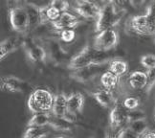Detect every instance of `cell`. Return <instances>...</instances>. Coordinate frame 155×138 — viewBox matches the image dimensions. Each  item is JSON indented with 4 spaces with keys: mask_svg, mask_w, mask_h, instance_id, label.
<instances>
[{
    "mask_svg": "<svg viewBox=\"0 0 155 138\" xmlns=\"http://www.w3.org/2000/svg\"><path fill=\"white\" fill-rule=\"evenodd\" d=\"M142 137H146V138H150V137H155V130H148L146 133L142 135Z\"/></svg>",
    "mask_w": 155,
    "mask_h": 138,
    "instance_id": "36",
    "label": "cell"
},
{
    "mask_svg": "<svg viewBox=\"0 0 155 138\" xmlns=\"http://www.w3.org/2000/svg\"><path fill=\"white\" fill-rule=\"evenodd\" d=\"M128 26L131 31L139 35H155V24L148 19L146 14L131 17Z\"/></svg>",
    "mask_w": 155,
    "mask_h": 138,
    "instance_id": "6",
    "label": "cell"
},
{
    "mask_svg": "<svg viewBox=\"0 0 155 138\" xmlns=\"http://www.w3.org/2000/svg\"><path fill=\"white\" fill-rule=\"evenodd\" d=\"M103 65H89L86 67H82L77 70H73V73L71 74V78L74 79L75 81L79 82H87L93 80L94 78H96L98 76L101 71H102Z\"/></svg>",
    "mask_w": 155,
    "mask_h": 138,
    "instance_id": "11",
    "label": "cell"
},
{
    "mask_svg": "<svg viewBox=\"0 0 155 138\" xmlns=\"http://www.w3.org/2000/svg\"><path fill=\"white\" fill-rule=\"evenodd\" d=\"M147 0H132V4L135 5H142L144 2H146Z\"/></svg>",
    "mask_w": 155,
    "mask_h": 138,
    "instance_id": "37",
    "label": "cell"
},
{
    "mask_svg": "<svg viewBox=\"0 0 155 138\" xmlns=\"http://www.w3.org/2000/svg\"><path fill=\"white\" fill-rule=\"evenodd\" d=\"M128 63L127 61L122 59H111L108 64V70L113 72L114 74H116L119 77H122L124 75L127 74V72L128 71Z\"/></svg>",
    "mask_w": 155,
    "mask_h": 138,
    "instance_id": "22",
    "label": "cell"
},
{
    "mask_svg": "<svg viewBox=\"0 0 155 138\" xmlns=\"http://www.w3.org/2000/svg\"><path fill=\"white\" fill-rule=\"evenodd\" d=\"M85 98L82 93L75 92L67 96V110L78 114L82 111L83 106H84Z\"/></svg>",
    "mask_w": 155,
    "mask_h": 138,
    "instance_id": "16",
    "label": "cell"
},
{
    "mask_svg": "<svg viewBox=\"0 0 155 138\" xmlns=\"http://www.w3.org/2000/svg\"><path fill=\"white\" fill-rule=\"evenodd\" d=\"M91 95L101 106L104 107V109L112 107L116 103V99L112 93V90H108V89L104 88V89H101V90L94 91L91 93Z\"/></svg>",
    "mask_w": 155,
    "mask_h": 138,
    "instance_id": "15",
    "label": "cell"
},
{
    "mask_svg": "<svg viewBox=\"0 0 155 138\" xmlns=\"http://www.w3.org/2000/svg\"><path fill=\"white\" fill-rule=\"evenodd\" d=\"M116 137H119V138H138L140 136L136 133H134L128 126H127V127H124L121 130H119V133L116 134Z\"/></svg>",
    "mask_w": 155,
    "mask_h": 138,
    "instance_id": "32",
    "label": "cell"
},
{
    "mask_svg": "<svg viewBox=\"0 0 155 138\" xmlns=\"http://www.w3.org/2000/svg\"><path fill=\"white\" fill-rule=\"evenodd\" d=\"M128 110L124 106L123 103L116 101L109 113V124L112 130H119L128 123Z\"/></svg>",
    "mask_w": 155,
    "mask_h": 138,
    "instance_id": "7",
    "label": "cell"
},
{
    "mask_svg": "<svg viewBox=\"0 0 155 138\" xmlns=\"http://www.w3.org/2000/svg\"><path fill=\"white\" fill-rule=\"evenodd\" d=\"M0 88L6 93H23L28 88V82L15 76H4L0 80Z\"/></svg>",
    "mask_w": 155,
    "mask_h": 138,
    "instance_id": "9",
    "label": "cell"
},
{
    "mask_svg": "<svg viewBox=\"0 0 155 138\" xmlns=\"http://www.w3.org/2000/svg\"><path fill=\"white\" fill-rule=\"evenodd\" d=\"M49 5L61 12V13L67 12L70 8V4L67 0H52Z\"/></svg>",
    "mask_w": 155,
    "mask_h": 138,
    "instance_id": "31",
    "label": "cell"
},
{
    "mask_svg": "<svg viewBox=\"0 0 155 138\" xmlns=\"http://www.w3.org/2000/svg\"><path fill=\"white\" fill-rule=\"evenodd\" d=\"M73 124L63 116H56L54 114L51 115L49 122L50 127L58 131H70L73 128Z\"/></svg>",
    "mask_w": 155,
    "mask_h": 138,
    "instance_id": "20",
    "label": "cell"
},
{
    "mask_svg": "<svg viewBox=\"0 0 155 138\" xmlns=\"http://www.w3.org/2000/svg\"><path fill=\"white\" fill-rule=\"evenodd\" d=\"M81 21L78 19V17L72 14L68 13L67 12H64V13H61V16L56 21L51 22L52 27L58 30V31H61V30L64 29H70V28H75L77 25H79Z\"/></svg>",
    "mask_w": 155,
    "mask_h": 138,
    "instance_id": "14",
    "label": "cell"
},
{
    "mask_svg": "<svg viewBox=\"0 0 155 138\" xmlns=\"http://www.w3.org/2000/svg\"><path fill=\"white\" fill-rule=\"evenodd\" d=\"M111 58L106 52H101L96 50L93 46L86 45L83 49L74 56L68 62V68L70 70H77L89 65H102L109 63Z\"/></svg>",
    "mask_w": 155,
    "mask_h": 138,
    "instance_id": "1",
    "label": "cell"
},
{
    "mask_svg": "<svg viewBox=\"0 0 155 138\" xmlns=\"http://www.w3.org/2000/svg\"><path fill=\"white\" fill-rule=\"evenodd\" d=\"M147 73L145 71L136 70L132 72L127 78V82L129 86L135 89V90H141V89H145L147 86Z\"/></svg>",
    "mask_w": 155,
    "mask_h": 138,
    "instance_id": "17",
    "label": "cell"
},
{
    "mask_svg": "<svg viewBox=\"0 0 155 138\" xmlns=\"http://www.w3.org/2000/svg\"><path fill=\"white\" fill-rule=\"evenodd\" d=\"M110 2H112L116 7H121L124 8L127 6L128 4H132V0H109Z\"/></svg>",
    "mask_w": 155,
    "mask_h": 138,
    "instance_id": "35",
    "label": "cell"
},
{
    "mask_svg": "<svg viewBox=\"0 0 155 138\" xmlns=\"http://www.w3.org/2000/svg\"><path fill=\"white\" fill-rule=\"evenodd\" d=\"M40 13L43 24L46 22L51 23L53 21H56L61 15V12H59L50 5L46 6V7H40Z\"/></svg>",
    "mask_w": 155,
    "mask_h": 138,
    "instance_id": "24",
    "label": "cell"
},
{
    "mask_svg": "<svg viewBox=\"0 0 155 138\" xmlns=\"http://www.w3.org/2000/svg\"><path fill=\"white\" fill-rule=\"evenodd\" d=\"M119 78L120 77L107 69L106 71L103 72V74L101 75V85L105 89L113 90L119 85Z\"/></svg>",
    "mask_w": 155,
    "mask_h": 138,
    "instance_id": "21",
    "label": "cell"
},
{
    "mask_svg": "<svg viewBox=\"0 0 155 138\" xmlns=\"http://www.w3.org/2000/svg\"><path fill=\"white\" fill-rule=\"evenodd\" d=\"M92 1H94V2L98 3V2H100V1H103V0H92Z\"/></svg>",
    "mask_w": 155,
    "mask_h": 138,
    "instance_id": "39",
    "label": "cell"
},
{
    "mask_svg": "<svg viewBox=\"0 0 155 138\" xmlns=\"http://www.w3.org/2000/svg\"><path fill=\"white\" fill-rule=\"evenodd\" d=\"M67 111V96L64 93L55 95L52 113L56 116H63Z\"/></svg>",
    "mask_w": 155,
    "mask_h": 138,
    "instance_id": "19",
    "label": "cell"
},
{
    "mask_svg": "<svg viewBox=\"0 0 155 138\" xmlns=\"http://www.w3.org/2000/svg\"><path fill=\"white\" fill-rule=\"evenodd\" d=\"M54 98L51 91L46 88H37L29 96L28 107L33 114L37 112H50L54 104Z\"/></svg>",
    "mask_w": 155,
    "mask_h": 138,
    "instance_id": "3",
    "label": "cell"
},
{
    "mask_svg": "<svg viewBox=\"0 0 155 138\" xmlns=\"http://www.w3.org/2000/svg\"><path fill=\"white\" fill-rule=\"evenodd\" d=\"M25 39L19 37H10L5 39L0 43V59L1 61L14 53L20 47L24 46Z\"/></svg>",
    "mask_w": 155,
    "mask_h": 138,
    "instance_id": "13",
    "label": "cell"
},
{
    "mask_svg": "<svg viewBox=\"0 0 155 138\" xmlns=\"http://www.w3.org/2000/svg\"><path fill=\"white\" fill-rule=\"evenodd\" d=\"M154 119H155V107H154Z\"/></svg>",
    "mask_w": 155,
    "mask_h": 138,
    "instance_id": "40",
    "label": "cell"
},
{
    "mask_svg": "<svg viewBox=\"0 0 155 138\" xmlns=\"http://www.w3.org/2000/svg\"><path fill=\"white\" fill-rule=\"evenodd\" d=\"M146 73H147V86L145 87V90L147 93H150L155 86V67L151 69H147Z\"/></svg>",
    "mask_w": 155,
    "mask_h": 138,
    "instance_id": "30",
    "label": "cell"
},
{
    "mask_svg": "<svg viewBox=\"0 0 155 138\" xmlns=\"http://www.w3.org/2000/svg\"><path fill=\"white\" fill-rule=\"evenodd\" d=\"M9 19L11 26L15 31L24 33L30 30V19L25 6L15 5L9 11Z\"/></svg>",
    "mask_w": 155,
    "mask_h": 138,
    "instance_id": "4",
    "label": "cell"
},
{
    "mask_svg": "<svg viewBox=\"0 0 155 138\" xmlns=\"http://www.w3.org/2000/svg\"><path fill=\"white\" fill-rule=\"evenodd\" d=\"M25 7L28 11L29 19H30V29H35L38 26L41 25L42 19H41L40 7H38L37 5L33 3H26Z\"/></svg>",
    "mask_w": 155,
    "mask_h": 138,
    "instance_id": "18",
    "label": "cell"
},
{
    "mask_svg": "<svg viewBox=\"0 0 155 138\" xmlns=\"http://www.w3.org/2000/svg\"><path fill=\"white\" fill-rule=\"evenodd\" d=\"M12 2H14L15 4L16 5H21L22 3H24L25 2V0H11Z\"/></svg>",
    "mask_w": 155,
    "mask_h": 138,
    "instance_id": "38",
    "label": "cell"
},
{
    "mask_svg": "<svg viewBox=\"0 0 155 138\" xmlns=\"http://www.w3.org/2000/svg\"><path fill=\"white\" fill-rule=\"evenodd\" d=\"M76 32L73 28L70 29H64L59 31V39L62 41H64L65 43H71L76 39Z\"/></svg>",
    "mask_w": 155,
    "mask_h": 138,
    "instance_id": "27",
    "label": "cell"
},
{
    "mask_svg": "<svg viewBox=\"0 0 155 138\" xmlns=\"http://www.w3.org/2000/svg\"><path fill=\"white\" fill-rule=\"evenodd\" d=\"M119 43V34L113 28L99 32L93 41V47L101 52H107Z\"/></svg>",
    "mask_w": 155,
    "mask_h": 138,
    "instance_id": "5",
    "label": "cell"
},
{
    "mask_svg": "<svg viewBox=\"0 0 155 138\" xmlns=\"http://www.w3.org/2000/svg\"><path fill=\"white\" fill-rule=\"evenodd\" d=\"M126 13L124 10H117L116 6L112 2H108L104 5L101 9L100 14L96 21V33L102 32L104 30L110 29L116 26L121 21L123 16Z\"/></svg>",
    "mask_w": 155,
    "mask_h": 138,
    "instance_id": "2",
    "label": "cell"
},
{
    "mask_svg": "<svg viewBox=\"0 0 155 138\" xmlns=\"http://www.w3.org/2000/svg\"><path fill=\"white\" fill-rule=\"evenodd\" d=\"M74 9L83 19H94L98 17L102 7L92 0H77Z\"/></svg>",
    "mask_w": 155,
    "mask_h": 138,
    "instance_id": "8",
    "label": "cell"
},
{
    "mask_svg": "<svg viewBox=\"0 0 155 138\" xmlns=\"http://www.w3.org/2000/svg\"><path fill=\"white\" fill-rule=\"evenodd\" d=\"M143 118H147L146 113L143 110H140L138 109H133V110H128V116H127L128 122L134 121V120H138V119H143Z\"/></svg>",
    "mask_w": 155,
    "mask_h": 138,
    "instance_id": "33",
    "label": "cell"
},
{
    "mask_svg": "<svg viewBox=\"0 0 155 138\" xmlns=\"http://www.w3.org/2000/svg\"><path fill=\"white\" fill-rule=\"evenodd\" d=\"M49 135V131L44 127H27L23 138H44Z\"/></svg>",
    "mask_w": 155,
    "mask_h": 138,
    "instance_id": "25",
    "label": "cell"
},
{
    "mask_svg": "<svg viewBox=\"0 0 155 138\" xmlns=\"http://www.w3.org/2000/svg\"><path fill=\"white\" fill-rule=\"evenodd\" d=\"M140 63L146 69H151L155 67V55L153 54H146L140 59Z\"/></svg>",
    "mask_w": 155,
    "mask_h": 138,
    "instance_id": "28",
    "label": "cell"
},
{
    "mask_svg": "<svg viewBox=\"0 0 155 138\" xmlns=\"http://www.w3.org/2000/svg\"><path fill=\"white\" fill-rule=\"evenodd\" d=\"M127 126L140 137H142V135L146 133L148 130V123L147 122L146 118L138 119V120H134V121L128 122Z\"/></svg>",
    "mask_w": 155,
    "mask_h": 138,
    "instance_id": "26",
    "label": "cell"
},
{
    "mask_svg": "<svg viewBox=\"0 0 155 138\" xmlns=\"http://www.w3.org/2000/svg\"><path fill=\"white\" fill-rule=\"evenodd\" d=\"M146 15H147L148 19L155 24V0H153V1L147 6Z\"/></svg>",
    "mask_w": 155,
    "mask_h": 138,
    "instance_id": "34",
    "label": "cell"
},
{
    "mask_svg": "<svg viewBox=\"0 0 155 138\" xmlns=\"http://www.w3.org/2000/svg\"><path fill=\"white\" fill-rule=\"evenodd\" d=\"M51 115L49 112H37L34 113L32 118L29 120L27 127H45L49 125Z\"/></svg>",
    "mask_w": 155,
    "mask_h": 138,
    "instance_id": "23",
    "label": "cell"
},
{
    "mask_svg": "<svg viewBox=\"0 0 155 138\" xmlns=\"http://www.w3.org/2000/svg\"><path fill=\"white\" fill-rule=\"evenodd\" d=\"M123 105L127 110H133L140 106V100L134 96H128L124 100Z\"/></svg>",
    "mask_w": 155,
    "mask_h": 138,
    "instance_id": "29",
    "label": "cell"
},
{
    "mask_svg": "<svg viewBox=\"0 0 155 138\" xmlns=\"http://www.w3.org/2000/svg\"><path fill=\"white\" fill-rule=\"evenodd\" d=\"M46 51L48 57L56 63H61L69 58L68 52L65 51L61 44L54 39H50L46 41Z\"/></svg>",
    "mask_w": 155,
    "mask_h": 138,
    "instance_id": "10",
    "label": "cell"
},
{
    "mask_svg": "<svg viewBox=\"0 0 155 138\" xmlns=\"http://www.w3.org/2000/svg\"><path fill=\"white\" fill-rule=\"evenodd\" d=\"M24 48L28 58L33 62H39V63L46 62L47 59H48V54H47L46 49H44L42 46L35 44L32 42V41L25 40Z\"/></svg>",
    "mask_w": 155,
    "mask_h": 138,
    "instance_id": "12",
    "label": "cell"
}]
</instances>
